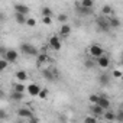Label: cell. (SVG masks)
<instances>
[{
  "label": "cell",
  "instance_id": "6da1fadb",
  "mask_svg": "<svg viewBox=\"0 0 123 123\" xmlns=\"http://www.w3.org/2000/svg\"><path fill=\"white\" fill-rule=\"evenodd\" d=\"M20 51H22L25 55H31V56H38V55H39L38 49H36L32 43H29V42L20 43Z\"/></svg>",
  "mask_w": 123,
  "mask_h": 123
},
{
  "label": "cell",
  "instance_id": "7a4b0ae2",
  "mask_svg": "<svg viewBox=\"0 0 123 123\" xmlns=\"http://www.w3.org/2000/svg\"><path fill=\"white\" fill-rule=\"evenodd\" d=\"M88 52H90V55H91L93 59H98V58H101L103 55H106V54H104V49H103L101 45H98V43H93V45H90Z\"/></svg>",
  "mask_w": 123,
  "mask_h": 123
},
{
  "label": "cell",
  "instance_id": "3957f363",
  "mask_svg": "<svg viewBox=\"0 0 123 123\" xmlns=\"http://www.w3.org/2000/svg\"><path fill=\"white\" fill-rule=\"evenodd\" d=\"M96 25H97V28L101 31V32H110V23H109V19H106L104 16H100V18H97V20H96Z\"/></svg>",
  "mask_w": 123,
  "mask_h": 123
},
{
  "label": "cell",
  "instance_id": "277c9868",
  "mask_svg": "<svg viewBox=\"0 0 123 123\" xmlns=\"http://www.w3.org/2000/svg\"><path fill=\"white\" fill-rule=\"evenodd\" d=\"M48 45H49L51 49L59 51V49H61V39L58 38V35H52V36L49 38V41H48Z\"/></svg>",
  "mask_w": 123,
  "mask_h": 123
},
{
  "label": "cell",
  "instance_id": "5b68a950",
  "mask_svg": "<svg viewBox=\"0 0 123 123\" xmlns=\"http://www.w3.org/2000/svg\"><path fill=\"white\" fill-rule=\"evenodd\" d=\"M2 58L7 59L9 62L12 64V62H16V61H18L19 54H18V51H15V49H7V51H6V54H5V55H2Z\"/></svg>",
  "mask_w": 123,
  "mask_h": 123
},
{
  "label": "cell",
  "instance_id": "8992f818",
  "mask_svg": "<svg viewBox=\"0 0 123 123\" xmlns=\"http://www.w3.org/2000/svg\"><path fill=\"white\" fill-rule=\"evenodd\" d=\"M18 116L22 117V119H32V117H35L33 111L31 109H28V107H20L18 110Z\"/></svg>",
  "mask_w": 123,
  "mask_h": 123
},
{
  "label": "cell",
  "instance_id": "52a82bcc",
  "mask_svg": "<svg viewBox=\"0 0 123 123\" xmlns=\"http://www.w3.org/2000/svg\"><path fill=\"white\" fill-rule=\"evenodd\" d=\"M42 77L45 80H48V81H54L55 77H56L55 68H45V70H42Z\"/></svg>",
  "mask_w": 123,
  "mask_h": 123
},
{
  "label": "cell",
  "instance_id": "ba28073f",
  "mask_svg": "<svg viewBox=\"0 0 123 123\" xmlns=\"http://www.w3.org/2000/svg\"><path fill=\"white\" fill-rule=\"evenodd\" d=\"M13 9H15V13H20V15H25V16L31 12L29 6H26V5H23V3H16Z\"/></svg>",
  "mask_w": 123,
  "mask_h": 123
},
{
  "label": "cell",
  "instance_id": "9c48e42d",
  "mask_svg": "<svg viewBox=\"0 0 123 123\" xmlns=\"http://www.w3.org/2000/svg\"><path fill=\"white\" fill-rule=\"evenodd\" d=\"M97 65H98L101 70H107V68L110 67V58H109L107 55H103L101 58L97 59Z\"/></svg>",
  "mask_w": 123,
  "mask_h": 123
},
{
  "label": "cell",
  "instance_id": "30bf717a",
  "mask_svg": "<svg viewBox=\"0 0 123 123\" xmlns=\"http://www.w3.org/2000/svg\"><path fill=\"white\" fill-rule=\"evenodd\" d=\"M90 111H91V116H94V117L104 116V110H103L98 104H91V106H90Z\"/></svg>",
  "mask_w": 123,
  "mask_h": 123
},
{
  "label": "cell",
  "instance_id": "8fae6325",
  "mask_svg": "<svg viewBox=\"0 0 123 123\" xmlns=\"http://www.w3.org/2000/svg\"><path fill=\"white\" fill-rule=\"evenodd\" d=\"M49 59H51V56H49L48 54H39V55L36 56V62H38L39 67H42V65H45V64L49 62Z\"/></svg>",
  "mask_w": 123,
  "mask_h": 123
},
{
  "label": "cell",
  "instance_id": "7c38bea8",
  "mask_svg": "<svg viewBox=\"0 0 123 123\" xmlns=\"http://www.w3.org/2000/svg\"><path fill=\"white\" fill-rule=\"evenodd\" d=\"M41 90H42V88H41L38 84H29V86H28L26 93H28V94H31V96H39Z\"/></svg>",
  "mask_w": 123,
  "mask_h": 123
},
{
  "label": "cell",
  "instance_id": "4fadbf2b",
  "mask_svg": "<svg viewBox=\"0 0 123 123\" xmlns=\"http://www.w3.org/2000/svg\"><path fill=\"white\" fill-rule=\"evenodd\" d=\"M98 106L104 110V111H107L109 109H110V100L106 97V96H100V100H98Z\"/></svg>",
  "mask_w": 123,
  "mask_h": 123
},
{
  "label": "cell",
  "instance_id": "5bb4252c",
  "mask_svg": "<svg viewBox=\"0 0 123 123\" xmlns=\"http://www.w3.org/2000/svg\"><path fill=\"white\" fill-rule=\"evenodd\" d=\"M70 33H71V26H70L68 23L61 25V28H59V35H61V36H62V38H67Z\"/></svg>",
  "mask_w": 123,
  "mask_h": 123
},
{
  "label": "cell",
  "instance_id": "9a60e30c",
  "mask_svg": "<svg viewBox=\"0 0 123 123\" xmlns=\"http://www.w3.org/2000/svg\"><path fill=\"white\" fill-rule=\"evenodd\" d=\"M15 77H16V80H18L19 83H25V81L28 80V73H26L25 70H19V71H16Z\"/></svg>",
  "mask_w": 123,
  "mask_h": 123
},
{
  "label": "cell",
  "instance_id": "2e32d148",
  "mask_svg": "<svg viewBox=\"0 0 123 123\" xmlns=\"http://www.w3.org/2000/svg\"><path fill=\"white\" fill-rule=\"evenodd\" d=\"M109 23H110V28H111V29L120 28V25H122L120 19H119V18H116V16H111V18H109Z\"/></svg>",
  "mask_w": 123,
  "mask_h": 123
},
{
  "label": "cell",
  "instance_id": "e0dca14e",
  "mask_svg": "<svg viewBox=\"0 0 123 123\" xmlns=\"http://www.w3.org/2000/svg\"><path fill=\"white\" fill-rule=\"evenodd\" d=\"M98 83H100L101 86H107V84L110 83V75L106 74V73H101V74L98 75Z\"/></svg>",
  "mask_w": 123,
  "mask_h": 123
},
{
  "label": "cell",
  "instance_id": "ac0fdd59",
  "mask_svg": "<svg viewBox=\"0 0 123 123\" xmlns=\"http://www.w3.org/2000/svg\"><path fill=\"white\" fill-rule=\"evenodd\" d=\"M26 90H28V87H26L23 83H16V84L13 86V91H16V93H22V94H25Z\"/></svg>",
  "mask_w": 123,
  "mask_h": 123
},
{
  "label": "cell",
  "instance_id": "d6986e66",
  "mask_svg": "<svg viewBox=\"0 0 123 123\" xmlns=\"http://www.w3.org/2000/svg\"><path fill=\"white\" fill-rule=\"evenodd\" d=\"M15 20L18 22V25H26L28 23V18L25 15H20V13H15Z\"/></svg>",
  "mask_w": 123,
  "mask_h": 123
},
{
  "label": "cell",
  "instance_id": "ffe728a7",
  "mask_svg": "<svg viewBox=\"0 0 123 123\" xmlns=\"http://www.w3.org/2000/svg\"><path fill=\"white\" fill-rule=\"evenodd\" d=\"M113 7L110 6V5H104L103 7H101V15L103 16H110V15H113Z\"/></svg>",
  "mask_w": 123,
  "mask_h": 123
},
{
  "label": "cell",
  "instance_id": "44dd1931",
  "mask_svg": "<svg viewBox=\"0 0 123 123\" xmlns=\"http://www.w3.org/2000/svg\"><path fill=\"white\" fill-rule=\"evenodd\" d=\"M103 117H104L107 122H114V120H116V113L107 110V111H104V116H103Z\"/></svg>",
  "mask_w": 123,
  "mask_h": 123
},
{
  "label": "cell",
  "instance_id": "7402d4cb",
  "mask_svg": "<svg viewBox=\"0 0 123 123\" xmlns=\"http://www.w3.org/2000/svg\"><path fill=\"white\" fill-rule=\"evenodd\" d=\"M81 7H86V9H93L94 7V2L93 0H81V3H78Z\"/></svg>",
  "mask_w": 123,
  "mask_h": 123
},
{
  "label": "cell",
  "instance_id": "603a6c76",
  "mask_svg": "<svg viewBox=\"0 0 123 123\" xmlns=\"http://www.w3.org/2000/svg\"><path fill=\"white\" fill-rule=\"evenodd\" d=\"M10 98H12L13 101H22V100H23V94H22V93L12 91V93H10Z\"/></svg>",
  "mask_w": 123,
  "mask_h": 123
},
{
  "label": "cell",
  "instance_id": "cb8c5ba5",
  "mask_svg": "<svg viewBox=\"0 0 123 123\" xmlns=\"http://www.w3.org/2000/svg\"><path fill=\"white\" fill-rule=\"evenodd\" d=\"M94 65H96V62H94V59H93V58H87V59L84 61V67H86L87 70H93Z\"/></svg>",
  "mask_w": 123,
  "mask_h": 123
},
{
  "label": "cell",
  "instance_id": "d4e9b609",
  "mask_svg": "<svg viewBox=\"0 0 123 123\" xmlns=\"http://www.w3.org/2000/svg\"><path fill=\"white\" fill-rule=\"evenodd\" d=\"M41 13H42L43 18H51V15H52V9L48 7V6H43V7L41 9Z\"/></svg>",
  "mask_w": 123,
  "mask_h": 123
},
{
  "label": "cell",
  "instance_id": "484cf974",
  "mask_svg": "<svg viewBox=\"0 0 123 123\" xmlns=\"http://www.w3.org/2000/svg\"><path fill=\"white\" fill-rule=\"evenodd\" d=\"M78 13L83 15V16H87V15H91L93 13V9H86V7H81L78 5Z\"/></svg>",
  "mask_w": 123,
  "mask_h": 123
},
{
  "label": "cell",
  "instance_id": "4316f807",
  "mask_svg": "<svg viewBox=\"0 0 123 123\" xmlns=\"http://www.w3.org/2000/svg\"><path fill=\"white\" fill-rule=\"evenodd\" d=\"M56 19H58V22H59V23H62V25H65V23H67V20H68V16H67L65 13H59Z\"/></svg>",
  "mask_w": 123,
  "mask_h": 123
},
{
  "label": "cell",
  "instance_id": "83f0119b",
  "mask_svg": "<svg viewBox=\"0 0 123 123\" xmlns=\"http://www.w3.org/2000/svg\"><path fill=\"white\" fill-rule=\"evenodd\" d=\"M88 100H90V103H91V104H98V100H100V96H97V94H90V97H88Z\"/></svg>",
  "mask_w": 123,
  "mask_h": 123
},
{
  "label": "cell",
  "instance_id": "f1b7e54d",
  "mask_svg": "<svg viewBox=\"0 0 123 123\" xmlns=\"http://www.w3.org/2000/svg\"><path fill=\"white\" fill-rule=\"evenodd\" d=\"M7 65H9V61L7 59H5V58L0 59V70H2V71H5L7 68Z\"/></svg>",
  "mask_w": 123,
  "mask_h": 123
},
{
  "label": "cell",
  "instance_id": "f546056e",
  "mask_svg": "<svg viewBox=\"0 0 123 123\" xmlns=\"http://www.w3.org/2000/svg\"><path fill=\"white\" fill-rule=\"evenodd\" d=\"M116 122H119V123H123V110H122V109L116 111Z\"/></svg>",
  "mask_w": 123,
  "mask_h": 123
},
{
  "label": "cell",
  "instance_id": "4dcf8cb0",
  "mask_svg": "<svg viewBox=\"0 0 123 123\" xmlns=\"http://www.w3.org/2000/svg\"><path fill=\"white\" fill-rule=\"evenodd\" d=\"M83 123H97V117H94V116H87V117H84Z\"/></svg>",
  "mask_w": 123,
  "mask_h": 123
},
{
  "label": "cell",
  "instance_id": "1f68e13d",
  "mask_svg": "<svg viewBox=\"0 0 123 123\" xmlns=\"http://www.w3.org/2000/svg\"><path fill=\"white\" fill-rule=\"evenodd\" d=\"M48 93H49V91H48V90H46V88H42V90H41V93H39V96H38V97H39V98H42V100H43V98H46V97H48Z\"/></svg>",
  "mask_w": 123,
  "mask_h": 123
},
{
  "label": "cell",
  "instance_id": "d6a6232c",
  "mask_svg": "<svg viewBox=\"0 0 123 123\" xmlns=\"http://www.w3.org/2000/svg\"><path fill=\"white\" fill-rule=\"evenodd\" d=\"M28 26H31V28H33V26H36V19H33V18H29L28 19V23H26Z\"/></svg>",
  "mask_w": 123,
  "mask_h": 123
},
{
  "label": "cell",
  "instance_id": "836d02e7",
  "mask_svg": "<svg viewBox=\"0 0 123 123\" xmlns=\"http://www.w3.org/2000/svg\"><path fill=\"white\" fill-rule=\"evenodd\" d=\"M113 77H114V78H122V77H123V73H122L120 70H114V71H113Z\"/></svg>",
  "mask_w": 123,
  "mask_h": 123
},
{
  "label": "cell",
  "instance_id": "e575fe53",
  "mask_svg": "<svg viewBox=\"0 0 123 123\" xmlns=\"http://www.w3.org/2000/svg\"><path fill=\"white\" fill-rule=\"evenodd\" d=\"M42 23H45V25H52V18H42Z\"/></svg>",
  "mask_w": 123,
  "mask_h": 123
},
{
  "label": "cell",
  "instance_id": "d590c367",
  "mask_svg": "<svg viewBox=\"0 0 123 123\" xmlns=\"http://www.w3.org/2000/svg\"><path fill=\"white\" fill-rule=\"evenodd\" d=\"M59 122H61V123H67V122H68L67 116H65V114H59Z\"/></svg>",
  "mask_w": 123,
  "mask_h": 123
},
{
  "label": "cell",
  "instance_id": "8d00e7d4",
  "mask_svg": "<svg viewBox=\"0 0 123 123\" xmlns=\"http://www.w3.org/2000/svg\"><path fill=\"white\" fill-rule=\"evenodd\" d=\"M0 117H2V119H6V111H5V109L0 110Z\"/></svg>",
  "mask_w": 123,
  "mask_h": 123
},
{
  "label": "cell",
  "instance_id": "74e56055",
  "mask_svg": "<svg viewBox=\"0 0 123 123\" xmlns=\"http://www.w3.org/2000/svg\"><path fill=\"white\" fill-rule=\"evenodd\" d=\"M29 123H38V119L36 117H32V119H29Z\"/></svg>",
  "mask_w": 123,
  "mask_h": 123
},
{
  "label": "cell",
  "instance_id": "f35d334b",
  "mask_svg": "<svg viewBox=\"0 0 123 123\" xmlns=\"http://www.w3.org/2000/svg\"><path fill=\"white\" fill-rule=\"evenodd\" d=\"M120 109H122V110H123V101H122V103H120Z\"/></svg>",
  "mask_w": 123,
  "mask_h": 123
},
{
  "label": "cell",
  "instance_id": "ab89813d",
  "mask_svg": "<svg viewBox=\"0 0 123 123\" xmlns=\"http://www.w3.org/2000/svg\"><path fill=\"white\" fill-rule=\"evenodd\" d=\"M122 65H123V52H122Z\"/></svg>",
  "mask_w": 123,
  "mask_h": 123
},
{
  "label": "cell",
  "instance_id": "60d3db41",
  "mask_svg": "<svg viewBox=\"0 0 123 123\" xmlns=\"http://www.w3.org/2000/svg\"><path fill=\"white\" fill-rule=\"evenodd\" d=\"M18 123H22V122H18Z\"/></svg>",
  "mask_w": 123,
  "mask_h": 123
}]
</instances>
